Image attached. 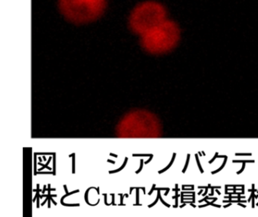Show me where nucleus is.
I'll use <instances>...</instances> for the list:
<instances>
[{"mask_svg":"<svg viewBox=\"0 0 258 217\" xmlns=\"http://www.w3.org/2000/svg\"><path fill=\"white\" fill-rule=\"evenodd\" d=\"M140 37L142 46L145 50L153 55H162L177 46L180 41L181 31L179 25L168 18Z\"/></svg>","mask_w":258,"mask_h":217,"instance_id":"nucleus-1","label":"nucleus"},{"mask_svg":"<svg viewBox=\"0 0 258 217\" xmlns=\"http://www.w3.org/2000/svg\"><path fill=\"white\" fill-rule=\"evenodd\" d=\"M58 7L66 20L75 25H85L103 16L107 0H58Z\"/></svg>","mask_w":258,"mask_h":217,"instance_id":"nucleus-2","label":"nucleus"},{"mask_svg":"<svg viewBox=\"0 0 258 217\" xmlns=\"http://www.w3.org/2000/svg\"><path fill=\"white\" fill-rule=\"evenodd\" d=\"M159 122L155 116L144 111L126 116L118 126L117 135L125 138H148L160 135Z\"/></svg>","mask_w":258,"mask_h":217,"instance_id":"nucleus-4","label":"nucleus"},{"mask_svg":"<svg viewBox=\"0 0 258 217\" xmlns=\"http://www.w3.org/2000/svg\"><path fill=\"white\" fill-rule=\"evenodd\" d=\"M168 18L167 9L162 4L148 0L133 9L129 16V27L133 32L141 36Z\"/></svg>","mask_w":258,"mask_h":217,"instance_id":"nucleus-3","label":"nucleus"}]
</instances>
